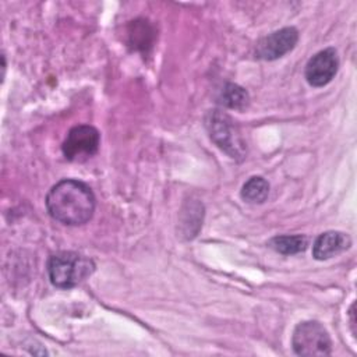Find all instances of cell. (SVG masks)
I'll use <instances>...</instances> for the list:
<instances>
[{
    "mask_svg": "<svg viewBox=\"0 0 357 357\" xmlns=\"http://www.w3.org/2000/svg\"><path fill=\"white\" fill-rule=\"evenodd\" d=\"M46 208L54 220L68 226H79L92 218L95 195L79 180H61L47 192Z\"/></svg>",
    "mask_w": 357,
    "mask_h": 357,
    "instance_id": "obj_1",
    "label": "cell"
},
{
    "mask_svg": "<svg viewBox=\"0 0 357 357\" xmlns=\"http://www.w3.org/2000/svg\"><path fill=\"white\" fill-rule=\"evenodd\" d=\"M95 271L91 258L73 251H63L52 255L47 262V273L53 286L71 289L82 283Z\"/></svg>",
    "mask_w": 357,
    "mask_h": 357,
    "instance_id": "obj_2",
    "label": "cell"
},
{
    "mask_svg": "<svg viewBox=\"0 0 357 357\" xmlns=\"http://www.w3.org/2000/svg\"><path fill=\"white\" fill-rule=\"evenodd\" d=\"M205 127L211 139L230 158L241 160L247 153V145L233 119L222 110H209L205 116Z\"/></svg>",
    "mask_w": 357,
    "mask_h": 357,
    "instance_id": "obj_3",
    "label": "cell"
},
{
    "mask_svg": "<svg viewBox=\"0 0 357 357\" xmlns=\"http://www.w3.org/2000/svg\"><path fill=\"white\" fill-rule=\"evenodd\" d=\"M291 346L298 356H329L332 353L331 336L318 321L300 322L294 328Z\"/></svg>",
    "mask_w": 357,
    "mask_h": 357,
    "instance_id": "obj_4",
    "label": "cell"
},
{
    "mask_svg": "<svg viewBox=\"0 0 357 357\" xmlns=\"http://www.w3.org/2000/svg\"><path fill=\"white\" fill-rule=\"evenodd\" d=\"M99 144V131L92 126L82 124L75 126L68 131L61 149L67 160L82 163L98 152Z\"/></svg>",
    "mask_w": 357,
    "mask_h": 357,
    "instance_id": "obj_5",
    "label": "cell"
},
{
    "mask_svg": "<svg viewBox=\"0 0 357 357\" xmlns=\"http://www.w3.org/2000/svg\"><path fill=\"white\" fill-rule=\"evenodd\" d=\"M339 68V57L333 47H326L314 54L305 66V79L310 85L319 88L332 81Z\"/></svg>",
    "mask_w": 357,
    "mask_h": 357,
    "instance_id": "obj_6",
    "label": "cell"
},
{
    "mask_svg": "<svg viewBox=\"0 0 357 357\" xmlns=\"http://www.w3.org/2000/svg\"><path fill=\"white\" fill-rule=\"evenodd\" d=\"M298 40V32L294 26H286L279 31L264 36L255 47V54L262 60H276L296 46Z\"/></svg>",
    "mask_w": 357,
    "mask_h": 357,
    "instance_id": "obj_7",
    "label": "cell"
},
{
    "mask_svg": "<svg viewBox=\"0 0 357 357\" xmlns=\"http://www.w3.org/2000/svg\"><path fill=\"white\" fill-rule=\"evenodd\" d=\"M351 245V240L342 231H325L317 237L312 245V257L318 261L329 259L346 251Z\"/></svg>",
    "mask_w": 357,
    "mask_h": 357,
    "instance_id": "obj_8",
    "label": "cell"
},
{
    "mask_svg": "<svg viewBox=\"0 0 357 357\" xmlns=\"http://www.w3.org/2000/svg\"><path fill=\"white\" fill-rule=\"evenodd\" d=\"M218 102L220 105H223L225 107L243 110V109L247 107V105L250 102V96H248V92L243 86H240L237 84L227 82L220 89L219 96H218Z\"/></svg>",
    "mask_w": 357,
    "mask_h": 357,
    "instance_id": "obj_9",
    "label": "cell"
},
{
    "mask_svg": "<svg viewBox=\"0 0 357 357\" xmlns=\"http://www.w3.org/2000/svg\"><path fill=\"white\" fill-rule=\"evenodd\" d=\"M269 247L275 250L279 254L283 255H293L303 252L307 245H308V238L301 234H294V236H275L273 238L269 240Z\"/></svg>",
    "mask_w": 357,
    "mask_h": 357,
    "instance_id": "obj_10",
    "label": "cell"
},
{
    "mask_svg": "<svg viewBox=\"0 0 357 357\" xmlns=\"http://www.w3.org/2000/svg\"><path fill=\"white\" fill-rule=\"evenodd\" d=\"M269 194V184L264 177L248 178L241 188V198L250 204H262Z\"/></svg>",
    "mask_w": 357,
    "mask_h": 357,
    "instance_id": "obj_11",
    "label": "cell"
},
{
    "mask_svg": "<svg viewBox=\"0 0 357 357\" xmlns=\"http://www.w3.org/2000/svg\"><path fill=\"white\" fill-rule=\"evenodd\" d=\"M128 43L137 49V50H145L148 46L152 45V39H153V31L151 29V26L146 24V21H132L130 31H128Z\"/></svg>",
    "mask_w": 357,
    "mask_h": 357,
    "instance_id": "obj_12",
    "label": "cell"
}]
</instances>
